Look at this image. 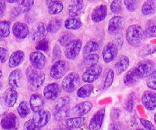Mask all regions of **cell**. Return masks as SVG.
Here are the masks:
<instances>
[{
  "instance_id": "6f0895ef",
  "label": "cell",
  "mask_w": 156,
  "mask_h": 130,
  "mask_svg": "<svg viewBox=\"0 0 156 130\" xmlns=\"http://www.w3.org/2000/svg\"><path fill=\"white\" fill-rule=\"evenodd\" d=\"M53 54L55 59H58V58H59L61 56V50L58 45H56L54 47V49H53Z\"/></svg>"
},
{
  "instance_id": "db71d44e",
  "label": "cell",
  "mask_w": 156,
  "mask_h": 130,
  "mask_svg": "<svg viewBox=\"0 0 156 130\" xmlns=\"http://www.w3.org/2000/svg\"><path fill=\"white\" fill-rule=\"evenodd\" d=\"M8 110V106L6 105L4 98L0 97V116L3 115L6 113Z\"/></svg>"
},
{
  "instance_id": "8992f818",
  "label": "cell",
  "mask_w": 156,
  "mask_h": 130,
  "mask_svg": "<svg viewBox=\"0 0 156 130\" xmlns=\"http://www.w3.org/2000/svg\"><path fill=\"white\" fill-rule=\"evenodd\" d=\"M82 43L79 39L73 40L68 45L66 46L65 56L69 59H75L79 55L82 49Z\"/></svg>"
},
{
  "instance_id": "cb8c5ba5",
  "label": "cell",
  "mask_w": 156,
  "mask_h": 130,
  "mask_svg": "<svg viewBox=\"0 0 156 130\" xmlns=\"http://www.w3.org/2000/svg\"><path fill=\"white\" fill-rule=\"evenodd\" d=\"M129 65V59L128 56L122 55L117 59V62L115 63V70L117 74H121L124 72Z\"/></svg>"
},
{
  "instance_id": "003e7915",
  "label": "cell",
  "mask_w": 156,
  "mask_h": 130,
  "mask_svg": "<svg viewBox=\"0 0 156 130\" xmlns=\"http://www.w3.org/2000/svg\"><path fill=\"white\" fill-rule=\"evenodd\" d=\"M152 1H155V0H152Z\"/></svg>"
},
{
  "instance_id": "ab89813d",
  "label": "cell",
  "mask_w": 156,
  "mask_h": 130,
  "mask_svg": "<svg viewBox=\"0 0 156 130\" xmlns=\"http://www.w3.org/2000/svg\"><path fill=\"white\" fill-rule=\"evenodd\" d=\"M34 4V0H21L19 8L21 9V12L26 13L29 12Z\"/></svg>"
},
{
  "instance_id": "60d3db41",
  "label": "cell",
  "mask_w": 156,
  "mask_h": 130,
  "mask_svg": "<svg viewBox=\"0 0 156 130\" xmlns=\"http://www.w3.org/2000/svg\"><path fill=\"white\" fill-rule=\"evenodd\" d=\"M135 100H136V94L135 93H131L129 94L127 99L125 103V109L128 112H131L133 109L134 104H135Z\"/></svg>"
},
{
  "instance_id": "9f6ffc18",
  "label": "cell",
  "mask_w": 156,
  "mask_h": 130,
  "mask_svg": "<svg viewBox=\"0 0 156 130\" xmlns=\"http://www.w3.org/2000/svg\"><path fill=\"white\" fill-rule=\"evenodd\" d=\"M6 10V1L0 0V18H2L5 13Z\"/></svg>"
},
{
  "instance_id": "f6af8a7d",
  "label": "cell",
  "mask_w": 156,
  "mask_h": 130,
  "mask_svg": "<svg viewBox=\"0 0 156 130\" xmlns=\"http://www.w3.org/2000/svg\"><path fill=\"white\" fill-rule=\"evenodd\" d=\"M147 86L150 89L156 90V69L154 70L152 74L148 77Z\"/></svg>"
},
{
  "instance_id": "484cf974",
  "label": "cell",
  "mask_w": 156,
  "mask_h": 130,
  "mask_svg": "<svg viewBox=\"0 0 156 130\" xmlns=\"http://www.w3.org/2000/svg\"><path fill=\"white\" fill-rule=\"evenodd\" d=\"M4 99L8 107H12L18 100V92L15 91V88H9L6 91Z\"/></svg>"
},
{
  "instance_id": "ee69618b",
  "label": "cell",
  "mask_w": 156,
  "mask_h": 130,
  "mask_svg": "<svg viewBox=\"0 0 156 130\" xmlns=\"http://www.w3.org/2000/svg\"><path fill=\"white\" fill-rule=\"evenodd\" d=\"M111 10L114 14L120 13L122 10V0H113L111 4Z\"/></svg>"
},
{
  "instance_id": "83f0119b",
  "label": "cell",
  "mask_w": 156,
  "mask_h": 130,
  "mask_svg": "<svg viewBox=\"0 0 156 130\" xmlns=\"http://www.w3.org/2000/svg\"><path fill=\"white\" fill-rule=\"evenodd\" d=\"M47 9L50 15H57L63 10V4L58 0H51L47 4Z\"/></svg>"
},
{
  "instance_id": "d6a6232c",
  "label": "cell",
  "mask_w": 156,
  "mask_h": 130,
  "mask_svg": "<svg viewBox=\"0 0 156 130\" xmlns=\"http://www.w3.org/2000/svg\"><path fill=\"white\" fill-rule=\"evenodd\" d=\"M62 21L59 18H54L52 21H50L47 26V32L51 33H55L61 28L62 27Z\"/></svg>"
},
{
  "instance_id": "ba28073f",
  "label": "cell",
  "mask_w": 156,
  "mask_h": 130,
  "mask_svg": "<svg viewBox=\"0 0 156 130\" xmlns=\"http://www.w3.org/2000/svg\"><path fill=\"white\" fill-rule=\"evenodd\" d=\"M2 128L5 130H15L18 129L19 122L18 117L13 113L5 114L0 123Z\"/></svg>"
},
{
  "instance_id": "11a10c76",
  "label": "cell",
  "mask_w": 156,
  "mask_h": 130,
  "mask_svg": "<svg viewBox=\"0 0 156 130\" xmlns=\"http://www.w3.org/2000/svg\"><path fill=\"white\" fill-rule=\"evenodd\" d=\"M120 115V110L117 109V108H114V109H112V111H111V120L115 121V120H117V119L119 118Z\"/></svg>"
},
{
  "instance_id": "bcb514c9",
  "label": "cell",
  "mask_w": 156,
  "mask_h": 130,
  "mask_svg": "<svg viewBox=\"0 0 156 130\" xmlns=\"http://www.w3.org/2000/svg\"><path fill=\"white\" fill-rule=\"evenodd\" d=\"M73 36L72 34L68 33H65L60 37V38L59 39V42L62 46H66L73 40Z\"/></svg>"
},
{
  "instance_id": "94428289",
  "label": "cell",
  "mask_w": 156,
  "mask_h": 130,
  "mask_svg": "<svg viewBox=\"0 0 156 130\" xmlns=\"http://www.w3.org/2000/svg\"><path fill=\"white\" fill-rule=\"evenodd\" d=\"M62 130H71V129H70V128H69L68 126H66V127H62Z\"/></svg>"
},
{
  "instance_id": "b9f144b4",
  "label": "cell",
  "mask_w": 156,
  "mask_h": 130,
  "mask_svg": "<svg viewBox=\"0 0 156 130\" xmlns=\"http://www.w3.org/2000/svg\"><path fill=\"white\" fill-rule=\"evenodd\" d=\"M155 52H156V46L149 44V45L145 46V47L140 50V53H139V55H140V56H149V55L153 54V53H155Z\"/></svg>"
},
{
  "instance_id": "ffe728a7",
  "label": "cell",
  "mask_w": 156,
  "mask_h": 130,
  "mask_svg": "<svg viewBox=\"0 0 156 130\" xmlns=\"http://www.w3.org/2000/svg\"><path fill=\"white\" fill-rule=\"evenodd\" d=\"M84 9V0H71L69 6V15L71 18H76L81 15Z\"/></svg>"
},
{
  "instance_id": "be15d7a7",
  "label": "cell",
  "mask_w": 156,
  "mask_h": 130,
  "mask_svg": "<svg viewBox=\"0 0 156 130\" xmlns=\"http://www.w3.org/2000/svg\"><path fill=\"white\" fill-rule=\"evenodd\" d=\"M2 76V72L1 70H0V79H1Z\"/></svg>"
},
{
  "instance_id": "ac0fdd59",
  "label": "cell",
  "mask_w": 156,
  "mask_h": 130,
  "mask_svg": "<svg viewBox=\"0 0 156 130\" xmlns=\"http://www.w3.org/2000/svg\"><path fill=\"white\" fill-rule=\"evenodd\" d=\"M14 36L18 39H25L29 35V28L27 25L22 22H15L12 27Z\"/></svg>"
},
{
  "instance_id": "816d5d0a",
  "label": "cell",
  "mask_w": 156,
  "mask_h": 130,
  "mask_svg": "<svg viewBox=\"0 0 156 130\" xmlns=\"http://www.w3.org/2000/svg\"><path fill=\"white\" fill-rule=\"evenodd\" d=\"M8 57H9V52H8V50L5 48L0 47V62H6Z\"/></svg>"
},
{
  "instance_id": "f5cc1de1",
  "label": "cell",
  "mask_w": 156,
  "mask_h": 130,
  "mask_svg": "<svg viewBox=\"0 0 156 130\" xmlns=\"http://www.w3.org/2000/svg\"><path fill=\"white\" fill-rule=\"evenodd\" d=\"M140 123H141L142 125L146 128V130H156L152 122H150L149 120H144V119H140Z\"/></svg>"
},
{
  "instance_id": "e7e4bbea",
  "label": "cell",
  "mask_w": 156,
  "mask_h": 130,
  "mask_svg": "<svg viewBox=\"0 0 156 130\" xmlns=\"http://www.w3.org/2000/svg\"><path fill=\"white\" fill-rule=\"evenodd\" d=\"M154 120H155V124H156V114H155V117H154Z\"/></svg>"
},
{
  "instance_id": "3957f363",
  "label": "cell",
  "mask_w": 156,
  "mask_h": 130,
  "mask_svg": "<svg viewBox=\"0 0 156 130\" xmlns=\"http://www.w3.org/2000/svg\"><path fill=\"white\" fill-rule=\"evenodd\" d=\"M155 63L150 59H143L140 61L134 68L136 74L140 79L148 78L155 70Z\"/></svg>"
},
{
  "instance_id": "e575fe53",
  "label": "cell",
  "mask_w": 156,
  "mask_h": 130,
  "mask_svg": "<svg viewBox=\"0 0 156 130\" xmlns=\"http://www.w3.org/2000/svg\"><path fill=\"white\" fill-rule=\"evenodd\" d=\"M17 111H18V114H19L21 118H25L26 117H27L30 114V108L27 102L22 101L18 105Z\"/></svg>"
},
{
  "instance_id": "74e56055",
  "label": "cell",
  "mask_w": 156,
  "mask_h": 130,
  "mask_svg": "<svg viewBox=\"0 0 156 130\" xmlns=\"http://www.w3.org/2000/svg\"><path fill=\"white\" fill-rule=\"evenodd\" d=\"M69 112H70V110H69V106H66L65 107L62 108L60 109L59 111H58L56 114H53L54 116L55 119L58 121H60V120H64V119L66 118L67 117H69Z\"/></svg>"
},
{
  "instance_id": "6da1fadb",
  "label": "cell",
  "mask_w": 156,
  "mask_h": 130,
  "mask_svg": "<svg viewBox=\"0 0 156 130\" xmlns=\"http://www.w3.org/2000/svg\"><path fill=\"white\" fill-rule=\"evenodd\" d=\"M144 30L138 24L129 26L126 32V38L128 44L133 47H139L143 44L145 39Z\"/></svg>"
},
{
  "instance_id": "1f68e13d",
  "label": "cell",
  "mask_w": 156,
  "mask_h": 130,
  "mask_svg": "<svg viewBox=\"0 0 156 130\" xmlns=\"http://www.w3.org/2000/svg\"><path fill=\"white\" fill-rule=\"evenodd\" d=\"M93 90H94V86L90 84H87L78 89L77 96L80 98H86L91 95Z\"/></svg>"
},
{
  "instance_id": "6125c7cd",
  "label": "cell",
  "mask_w": 156,
  "mask_h": 130,
  "mask_svg": "<svg viewBox=\"0 0 156 130\" xmlns=\"http://www.w3.org/2000/svg\"><path fill=\"white\" fill-rule=\"evenodd\" d=\"M2 82H0V91L2 90Z\"/></svg>"
},
{
  "instance_id": "7402d4cb",
  "label": "cell",
  "mask_w": 156,
  "mask_h": 130,
  "mask_svg": "<svg viewBox=\"0 0 156 130\" xmlns=\"http://www.w3.org/2000/svg\"><path fill=\"white\" fill-rule=\"evenodd\" d=\"M24 53L21 50H17L12 53L9 60V66L10 68H16L19 66L24 60Z\"/></svg>"
},
{
  "instance_id": "03108f58",
  "label": "cell",
  "mask_w": 156,
  "mask_h": 130,
  "mask_svg": "<svg viewBox=\"0 0 156 130\" xmlns=\"http://www.w3.org/2000/svg\"><path fill=\"white\" fill-rule=\"evenodd\" d=\"M136 130H144V129H136Z\"/></svg>"
},
{
  "instance_id": "f1b7e54d",
  "label": "cell",
  "mask_w": 156,
  "mask_h": 130,
  "mask_svg": "<svg viewBox=\"0 0 156 130\" xmlns=\"http://www.w3.org/2000/svg\"><path fill=\"white\" fill-rule=\"evenodd\" d=\"M156 12V3L152 0L145 2L142 6V13L144 15H154Z\"/></svg>"
},
{
  "instance_id": "4316f807",
  "label": "cell",
  "mask_w": 156,
  "mask_h": 130,
  "mask_svg": "<svg viewBox=\"0 0 156 130\" xmlns=\"http://www.w3.org/2000/svg\"><path fill=\"white\" fill-rule=\"evenodd\" d=\"M139 79L140 78L137 76V75L136 74V72L134 69H131L130 70L126 72V74L124 76L123 78V82H124V85L128 87H132L134 86L138 82Z\"/></svg>"
},
{
  "instance_id": "d4e9b609",
  "label": "cell",
  "mask_w": 156,
  "mask_h": 130,
  "mask_svg": "<svg viewBox=\"0 0 156 130\" xmlns=\"http://www.w3.org/2000/svg\"><path fill=\"white\" fill-rule=\"evenodd\" d=\"M86 121V118L83 117H76L66 120L65 124L70 129H79L84 126Z\"/></svg>"
},
{
  "instance_id": "4dcf8cb0",
  "label": "cell",
  "mask_w": 156,
  "mask_h": 130,
  "mask_svg": "<svg viewBox=\"0 0 156 130\" xmlns=\"http://www.w3.org/2000/svg\"><path fill=\"white\" fill-rule=\"evenodd\" d=\"M82 24L80 20L76 18H67L64 22V26L68 30H77L82 27Z\"/></svg>"
},
{
  "instance_id": "f546056e",
  "label": "cell",
  "mask_w": 156,
  "mask_h": 130,
  "mask_svg": "<svg viewBox=\"0 0 156 130\" xmlns=\"http://www.w3.org/2000/svg\"><path fill=\"white\" fill-rule=\"evenodd\" d=\"M99 60V56L95 53H90L87 54L83 58V63L88 68L92 67L94 65H97L98 62Z\"/></svg>"
},
{
  "instance_id": "e0dca14e",
  "label": "cell",
  "mask_w": 156,
  "mask_h": 130,
  "mask_svg": "<svg viewBox=\"0 0 156 130\" xmlns=\"http://www.w3.org/2000/svg\"><path fill=\"white\" fill-rule=\"evenodd\" d=\"M92 107V103H91V101H88V100H87V101H84L80 104H78L76 106L73 107L69 113H71V114L74 116L82 117V116H85V114H87L88 112H90V111L91 110Z\"/></svg>"
},
{
  "instance_id": "d590c367",
  "label": "cell",
  "mask_w": 156,
  "mask_h": 130,
  "mask_svg": "<svg viewBox=\"0 0 156 130\" xmlns=\"http://www.w3.org/2000/svg\"><path fill=\"white\" fill-rule=\"evenodd\" d=\"M99 50V45L95 41H88L84 47L83 53L85 55L90 54Z\"/></svg>"
},
{
  "instance_id": "4fadbf2b",
  "label": "cell",
  "mask_w": 156,
  "mask_h": 130,
  "mask_svg": "<svg viewBox=\"0 0 156 130\" xmlns=\"http://www.w3.org/2000/svg\"><path fill=\"white\" fill-rule=\"evenodd\" d=\"M61 93V88L57 83H50L44 89V96L49 100H54L59 97Z\"/></svg>"
},
{
  "instance_id": "d6986e66",
  "label": "cell",
  "mask_w": 156,
  "mask_h": 130,
  "mask_svg": "<svg viewBox=\"0 0 156 130\" xmlns=\"http://www.w3.org/2000/svg\"><path fill=\"white\" fill-rule=\"evenodd\" d=\"M108 15V9L105 5H100L94 8L91 13V20L94 22L98 23L104 21Z\"/></svg>"
},
{
  "instance_id": "5bb4252c",
  "label": "cell",
  "mask_w": 156,
  "mask_h": 130,
  "mask_svg": "<svg viewBox=\"0 0 156 130\" xmlns=\"http://www.w3.org/2000/svg\"><path fill=\"white\" fill-rule=\"evenodd\" d=\"M105 116V109L101 108L98 110L94 116L92 117L91 120H90L88 129L89 130H99L101 128L102 124H103L104 119Z\"/></svg>"
},
{
  "instance_id": "7a4b0ae2",
  "label": "cell",
  "mask_w": 156,
  "mask_h": 130,
  "mask_svg": "<svg viewBox=\"0 0 156 130\" xmlns=\"http://www.w3.org/2000/svg\"><path fill=\"white\" fill-rule=\"evenodd\" d=\"M26 76L30 86L34 88H39L42 86L45 81V75L41 69L30 66L27 69Z\"/></svg>"
},
{
  "instance_id": "836d02e7",
  "label": "cell",
  "mask_w": 156,
  "mask_h": 130,
  "mask_svg": "<svg viewBox=\"0 0 156 130\" xmlns=\"http://www.w3.org/2000/svg\"><path fill=\"white\" fill-rule=\"evenodd\" d=\"M11 23L9 21H0V38H6L10 34Z\"/></svg>"
},
{
  "instance_id": "30bf717a",
  "label": "cell",
  "mask_w": 156,
  "mask_h": 130,
  "mask_svg": "<svg viewBox=\"0 0 156 130\" xmlns=\"http://www.w3.org/2000/svg\"><path fill=\"white\" fill-rule=\"evenodd\" d=\"M50 113L46 110H41V111L35 112L33 116L32 120L39 128H42L45 126L49 123L50 120Z\"/></svg>"
},
{
  "instance_id": "2e32d148",
  "label": "cell",
  "mask_w": 156,
  "mask_h": 130,
  "mask_svg": "<svg viewBox=\"0 0 156 130\" xmlns=\"http://www.w3.org/2000/svg\"><path fill=\"white\" fill-rule=\"evenodd\" d=\"M142 103L149 111L156 109V93L152 91H146L142 96Z\"/></svg>"
},
{
  "instance_id": "9c48e42d",
  "label": "cell",
  "mask_w": 156,
  "mask_h": 130,
  "mask_svg": "<svg viewBox=\"0 0 156 130\" xmlns=\"http://www.w3.org/2000/svg\"><path fill=\"white\" fill-rule=\"evenodd\" d=\"M118 54V48L114 43H108L102 50V56L104 62L109 63L116 59Z\"/></svg>"
},
{
  "instance_id": "7bdbcfd3",
  "label": "cell",
  "mask_w": 156,
  "mask_h": 130,
  "mask_svg": "<svg viewBox=\"0 0 156 130\" xmlns=\"http://www.w3.org/2000/svg\"><path fill=\"white\" fill-rule=\"evenodd\" d=\"M140 3V0H124V5L129 12H135Z\"/></svg>"
},
{
  "instance_id": "8fae6325",
  "label": "cell",
  "mask_w": 156,
  "mask_h": 130,
  "mask_svg": "<svg viewBox=\"0 0 156 130\" xmlns=\"http://www.w3.org/2000/svg\"><path fill=\"white\" fill-rule=\"evenodd\" d=\"M125 21L123 17L114 16L110 20L108 24V31L111 34H118L120 33L124 27Z\"/></svg>"
},
{
  "instance_id": "91938a15",
  "label": "cell",
  "mask_w": 156,
  "mask_h": 130,
  "mask_svg": "<svg viewBox=\"0 0 156 130\" xmlns=\"http://www.w3.org/2000/svg\"><path fill=\"white\" fill-rule=\"evenodd\" d=\"M8 2L9 3H15V2H18L19 0H7Z\"/></svg>"
},
{
  "instance_id": "603a6c76",
  "label": "cell",
  "mask_w": 156,
  "mask_h": 130,
  "mask_svg": "<svg viewBox=\"0 0 156 130\" xmlns=\"http://www.w3.org/2000/svg\"><path fill=\"white\" fill-rule=\"evenodd\" d=\"M21 71L19 69H16L10 73L9 76V84L12 88H19L21 84Z\"/></svg>"
},
{
  "instance_id": "7c38bea8",
  "label": "cell",
  "mask_w": 156,
  "mask_h": 130,
  "mask_svg": "<svg viewBox=\"0 0 156 130\" xmlns=\"http://www.w3.org/2000/svg\"><path fill=\"white\" fill-rule=\"evenodd\" d=\"M30 64L32 67L37 69H42L45 67L47 63V59L46 56L40 51L32 52L29 56Z\"/></svg>"
},
{
  "instance_id": "f35d334b",
  "label": "cell",
  "mask_w": 156,
  "mask_h": 130,
  "mask_svg": "<svg viewBox=\"0 0 156 130\" xmlns=\"http://www.w3.org/2000/svg\"><path fill=\"white\" fill-rule=\"evenodd\" d=\"M114 79V72L112 69H108L104 81V88H108L111 86Z\"/></svg>"
},
{
  "instance_id": "680465c9",
  "label": "cell",
  "mask_w": 156,
  "mask_h": 130,
  "mask_svg": "<svg viewBox=\"0 0 156 130\" xmlns=\"http://www.w3.org/2000/svg\"><path fill=\"white\" fill-rule=\"evenodd\" d=\"M21 9L19 8V6H18V7H15L12 10V12H11V16H12V18H16V17H18V15L21 14Z\"/></svg>"
},
{
  "instance_id": "8d00e7d4",
  "label": "cell",
  "mask_w": 156,
  "mask_h": 130,
  "mask_svg": "<svg viewBox=\"0 0 156 130\" xmlns=\"http://www.w3.org/2000/svg\"><path fill=\"white\" fill-rule=\"evenodd\" d=\"M69 104V98L68 97H62L59 99L57 102H56V105L53 107V114H56L58 111H59L62 108L68 106Z\"/></svg>"
},
{
  "instance_id": "5b68a950",
  "label": "cell",
  "mask_w": 156,
  "mask_h": 130,
  "mask_svg": "<svg viewBox=\"0 0 156 130\" xmlns=\"http://www.w3.org/2000/svg\"><path fill=\"white\" fill-rule=\"evenodd\" d=\"M69 69V65L68 62L63 60H58L52 65L50 75L52 79L58 80L65 76Z\"/></svg>"
},
{
  "instance_id": "9a60e30c",
  "label": "cell",
  "mask_w": 156,
  "mask_h": 130,
  "mask_svg": "<svg viewBox=\"0 0 156 130\" xmlns=\"http://www.w3.org/2000/svg\"><path fill=\"white\" fill-rule=\"evenodd\" d=\"M47 33V26L44 23L40 22L35 24L31 30V39L34 42H38L44 39Z\"/></svg>"
},
{
  "instance_id": "277c9868",
  "label": "cell",
  "mask_w": 156,
  "mask_h": 130,
  "mask_svg": "<svg viewBox=\"0 0 156 130\" xmlns=\"http://www.w3.org/2000/svg\"><path fill=\"white\" fill-rule=\"evenodd\" d=\"M80 78L78 73L71 72L66 76L62 82V88L67 93H73L80 83Z\"/></svg>"
},
{
  "instance_id": "681fc988",
  "label": "cell",
  "mask_w": 156,
  "mask_h": 130,
  "mask_svg": "<svg viewBox=\"0 0 156 130\" xmlns=\"http://www.w3.org/2000/svg\"><path fill=\"white\" fill-rule=\"evenodd\" d=\"M108 130H127L126 126L121 123H118V122H112L111 124L109 125Z\"/></svg>"
},
{
  "instance_id": "44dd1931",
  "label": "cell",
  "mask_w": 156,
  "mask_h": 130,
  "mask_svg": "<svg viewBox=\"0 0 156 130\" xmlns=\"http://www.w3.org/2000/svg\"><path fill=\"white\" fill-rule=\"evenodd\" d=\"M29 106L30 110L34 113L41 111L44 107V98L39 94H32L29 101Z\"/></svg>"
},
{
  "instance_id": "52a82bcc",
  "label": "cell",
  "mask_w": 156,
  "mask_h": 130,
  "mask_svg": "<svg viewBox=\"0 0 156 130\" xmlns=\"http://www.w3.org/2000/svg\"><path fill=\"white\" fill-rule=\"evenodd\" d=\"M102 73V67L100 65H95L88 68L82 75V80L86 83H92L100 78Z\"/></svg>"
},
{
  "instance_id": "7dc6e473",
  "label": "cell",
  "mask_w": 156,
  "mask_h": 130,
  "mask_svg": "<svg viewBox=\"0 0 156 130\" xmlns=\"http://www.w3.org/2000/svg\"><path fill=\"white\" fill-rule=\"evenodd\" d=\"M36 49L40 51H47L49 49V42L47 40L43 39L38 41L36 45Z\"/></svg>"
},
{
  "instance_id": "c3c4849f",
  "label": "cell",
  "mask_w": 156,
  "mask_h": 130,
  "mask_svg": "<svg viewBox=\"0 0 156 130\" xmlns=\"http://www.w3.org/2000/svg\"><path fill=\"white\" fill-rule=\"evenodd\" d=\"M145 36L147 37H156V25L147 26L146 30H144Z\"/></svg>"
},
{
  "instance_id": "f907efd6",
  "label": "cell",
  "mask_w": 156,
  "mask_h": 130,
  "mask_svg": "<svg viewBox=\"0 0 156 130\" xmlns=\"http://www.w3.org/2000/svg\"><path fill=\"white\" fill-rule=\"evenodd\" d=\"M24 130H41V128L38 127L36 126L34 121L31 120H29L24 123Z\"/></svg>"
}]
</instances>
